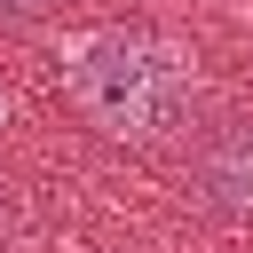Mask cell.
<instances>
[{"label": "cell", "instance_id": "6da1fadb", "mask_svg": "<svg viewBox=\"0 0 253 253\" xmlns=\"http://www.w3.org/2000/svg\"><path fill=\"white\" fill-rule=\"evenodd\" d=\"M55 63H63V95L79 103V119L103 126L111 142H166L198 103L190 55L166 32H142V24L71 32L55 47Z\"/></svg>", "mask_w": 253, "mask_h": 253}, {"label": "cell", "instance_id": "7a4b0ae2", "mask_svg": "<svg viewBox=\"0 0 253 253\" xmlns=\"http://www.w3.org/2000/svg\"><path fill=\"white\" fill-rule=\"evenodd\" d=\"M206 182L229 206H253V134H221V150H206Z\"/></svg>", "mask_w": 253, "mask_h": 253}, {"label": "cell", "instance_id": "3957f363", "mask_svg": "<svg viewBox=\"0 0 253 253\" xmlns=\"http://www.w3.org/2000/svg\"><path fill=\"white\" fill-rule=\"evenodd\" d=\"M0 8H40V0H0Z\"/></svg>", "mask_w": 253, "mask_h": 253}]
</instances>
